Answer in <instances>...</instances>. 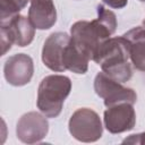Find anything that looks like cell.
I'll use <instances>...</instances> for the list:
<instances>
[{"label": "cell", "mask_w": 145, "mask_h": 145, "mask_svg": "<svg viewBox=\"0 0 145 145\" xmlns=\"http://www.w3.org/2000/svg\"><path fill=\"white\" fill-rule=\"evenodd\" d=\"M117 17L103 5L97 6V18L78 20L70 27V37L76 48L89 60H94L100 46L116 32Z\"/></svg>", "instance_id": "obj_1"}, {"label": "cell", "mask_w": 145, "mask_h": 145, "mask_svg": "<svg viewBox=\"0 0 145 145\" xmlns=\"http://www.w3.org/2000/svg\"><path fill=\"white\" fill-rule=\"evenodd\" d=\"M111 78L119 83L128 82L133 76L129 43L121 35L108 39L99 49L94 60Z\"/></svg>", "instance_id": "obj_2"}, {"label": "cell", "mask_w": 145, "mask_h": 145, "mask_svg": "<svg viewBox=\"0 0 145 145\" xmlns=\"http://www.w3.org/2000/svg\"><path fill=\"white\" fill-rule=\"evenodd\" d=\"M71 91V80L63 75L45 76L37 89V108L46 118L60 114L62 105Z\"/></svg>", "instance_id": "obj_3"}, {"label": "cell", "mask_w": 145, "mask_h": 145, "mask_svg": "<svg viewBox=\"0 0 145 145\" xmlns=\"http://www.w3.org/2000/svg\"><path fill=\"white\" fill-rule=\"evenodd\" d=\"M35 35V27L29 18L17 15L8 22L0 23L1 56L10 50L12 44L26 46L32 43Z\"/></svg>", "instance_id": "obj_4"}, {"label": "cell", "mask_w": 145, "mask_h": 145, "mask_svg": "<svg viewBox=\"0 0 145 145\" xmlns=\"http://www.w3.org/2000/svg\"><path fill=\"white\" fill-rule=\"evenodd\" d=\"M70 135L83 143H93L101 138L103 127L99 114L88 108L77 109L68 123Z\"/></svg>", "instance_id": "obj_5"}, {"label": "cell", "mask_w": 145, "mask_h": 145, "mask_svg": "<svg viewBox=\"0 0 145 145\" xmlns=\"http://www.w3.org/2000/svg\"><path fill=\"white\" fill-rule=\"evenodd\" d=\"M94 89L95 93L104 100V105L106 108L121 102L134 104L137 101V94L133 88L123 86L103 71L95 76Z\"/></svg>", "instance_id": "obj_6"}, {"label": "cell", "mask_w": 145, "mask_h": 145, "mask_svg": "<svg viewBox=\"0 0 145 145\" xmlns=\"http://www.w3.org/2000/svg\"><path fill=\"white\" fill-rule=\"evenodd\" d=\"M49 131V122L44 114L31 111L23 114L16 126L17 138L25 144L41 142Z\"/></svg>", "instance_id": "obj_7"}, {"label": "cell", "mask_w": 145, "mask_h": 145, "mask_svg": "<svg viewBox=\"0 0 145 145\" xmlns=\"http://www.w3.org/2000/svg\"><path fill=\"white\" fill-rule=\"evenodd\" d=\"M104 126L111 134H121L131 130L136 123V113L131 103L121 102L104 111Z\"/></svg>", "instance_id": "obj_8"}, {"label": "cell", "mask_w": 145, "mask_h": 145, "mask_svg": "<svg viewBox=\"0 0 145 145\" xmlns=\"http://www.w3.org/2000/svg\"><path fill=\"white\" fill-rule=\"evenodd\" d=\"M33 60L26 53H17L9 57L3 66V75L8 84L12 86H24L33 77Z\"/></svg>", "instance_id": "obj_9"}, {"label": "cell", "mask_w": 145, "mask_h": 145, "mask_svg": "<svg viewBox=\"0 0 145 145\" xmlns=\"http://www.w3.org/2000/svg\"><path fill=\"white\" fill-rule=\"evenodd\" d=\"M69 41L70 36L63 32L52 33L45 40L42 49V61L49 69L58 72L66 70L62 60Z\"/></svg>", "instance_id": "obj_10"}, {"label": "cell", "mask_w": 145, "mask_h": 145, "mask_svg": "<svg viewBox=\"0 0 145 145\" xmlns=\"http://www.w3.org/2000/svg\"><path fill=\"white\" fill-rule=\"evenodd\" d=\"M28 18L37 29H49L57 22L53 0H31Z\"/></svg>", "instance_id": "obj_11"}, {"label": "cell", "mask_w": 145, "mask_h": 145, "mask_svg": "<svg viewBox=\"0 0 145 145\" xmlns=\"http://www.w3.org/2000/svg\"><path fill=\"white\" fill-rule=\"evenodd\" d=\"M129 43L130 61L134 67L145 71V26H137L122 35Z\"/></svg>", "instance_id": "obj_12"}, {"label": "cell", "mask_w": 145, "mask_h": 145, "mask_svg": "<svg viewBox=\"0 0 145 145\" xmlns=\"http://www.w3.org/2000/svg\"><path fill=\"white\" fill-rule=\"evenodd\" d=\"M88 61L89 59L86 58L72 43L71 37L66 46L63 53V67L67 70H70L75 74H85L88 69Z\"/></svg>", "instance_id": "obj_13"}, {"label": "cell", "mask_w": 145, "mask_h": 145, "mask_svg": "<svg viewBox=\"0 0 145 145\" xmlns=\"http://www.w3.org/2000/svg\"><path fill=\"white\" fill-rule=\"evenodd\" d=\"M31 0H1V15L0 23L8 22L12 17L19 15L20 10L25 8Z\"/></svg>", "instance_id": "obj_14"}, {"label": "cell", "mask_w": 145, "mask_h": 145, "mask_svg": "<svg viewBox=\"0 0 145 145\" xmlns=\"http://www.w3.org/2000/svg\"><path fill=\"white\" fill-rule=\"evenodd\" d=\"M123 144H140V145H144L145 144V131L144 133H140V134H134V135H130L128 138H125L122 140Z\"/></svg>", "instance_id": "obj_15"}, {"label": "cell", "mask_w": 145, "mask_h": 145, "mask_svg": "<svg viewBox=\"0 0 145 145\" xmlns=\"http://www.w3.org/2000/svg\"><path fill=\"white\" fill-rule=\"evenodd\" d=\"M104 3H106L109 7L111 8H116V9H120V8H123L128 0H102Z\"/></svg>", "instance_id": "obj_16"}, {"label": "cell", "mask_w": 145, "mask_h": 145, "mask_svg": "<svg viewBox=\"0 0 145 145\" xmlns=\"http://www.w3.org/2000/svg\"><path fill=\"white\" fill-rule=\"evenodd\" d=\"M139 1H145V0H139Z\"/></svg>", "instance_id": "obj_17"}]
</instances>
